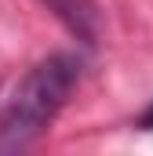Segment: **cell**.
Returning <instances> with one entry per match:
<instances>
[{
	"label": "cell",
	"mask_w": 153,
	"mask_h": 156,
	"mask_svg": "<svg viewBox=\"0 0 153 156\" xmlns=\"http://www.w3.org/2000/svg\"><path fill=\"white\" fill-rule=\"evenodd\" d=\"M80 83V58L55 51L40 58L15 83L7 105L0 109V153H22L55 123L62 105Z\"/></svg>",
	"instance_id": "6da1fadb"
},
{
	"label": "cell",
	"mask_w": 153,
	"mask_h": 156,
	"mask_svg": "<svg viewBox=\"0 0 153 156\" xmlns=\"http://www.w3.org/2000/svg\"><path fill=\"white\" fill-rule=\"evenodd\" d=\"M44 4L55 11V18H58L76 40L95 44V37H99V11H95L91 0H44Z\"/></svg>",
	"instance_id": "7a4b0ae2"
}]
</instances>
